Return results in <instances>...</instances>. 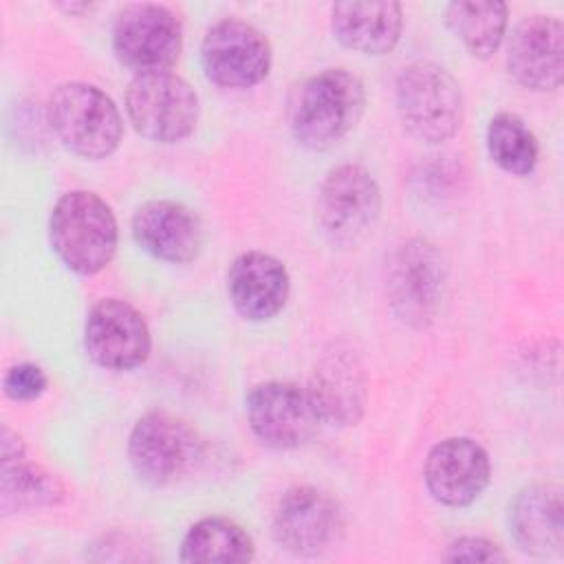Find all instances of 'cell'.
<instances>
[{
  "label": "cell",
  "instance_id": "obj_13",
  "mask_svg": "<svg viewBox=\"0 0 564 564\" xmlns=\"http://www.w3.org/2000/svg\"><path fill=\"white\" fill-rule=\"evenodd\" d=\"M150 330L143 315L123 300L97 302L84 324V348L88 357L115 372L141 366L150 355Z\"/></svg>",
  "mask_w": 564,
  "mask_h": 564
},
{
  "label": "cell",
  "instance_id": "obj_9",
  "mask_svg": "<svg viewBox=\"0 0 564 564\" xmlns=\"http://www.w3.org/2000/svg\"><path fill=\"white\" fill-rule=\"evenodd\" d=\"M181 20L161 4H128L112 24L117 59L137 75L167 70L181 55Z\"/></svg>",
  "mask_w": 564,
  "mask_h": 564
},
{
  "label": "cell",
  "instance_id": "obj_27",
  "mask_svg": "<svg viewBox=\"0 0 564 564\" xmlns=\"http://www.w3.org/2000/svg\"><path fill=\"white\" fill-rule=\"evenodd\" d=\"M59 7L66 9L68 13H77V11H88L90 9V4H73V2L70 4H59Z\"/></svg>",
  "mask_w": 564,
  "mask_h": 564
},
{
  "label": "cell",
  "instance_id": "obj_16",
  "mask_svg": "<svg viewBox=\"0 0 564 564\" xmlns=\"http://www.w3.org/2000/svg\"><path fill=\"white\" fill-rule=\"evenodd\" d=\"M507 68L529 90H555L564 70V26L553 15L520 20L509 40Z\"/></svg>",
  "mask_w": 564,
  "mask_h": 564
},
{
  "label": "cell",
  "instance_id": "obj_22",
  "mask_svg": "<svg viewBox=\"0 0 564 564\" xmlns=\"http://www.w3.org/2000/svg\"><path fill=\"white\" fill-rule=\"evenodd\" d=\"M253 551L251 535L238 522L220 516L198 520L181 542L183 562H249Z\"/></svg>",
  "mask_w": 564,
  "mask_h": 564
},
{
  "label": "cell",
  "instance_id": "obj_20",
  "mask_svg": "<svg viewBox=\"0 0 564 564\" xmlns=\"http://www.w3.org/2000/svg\"><path fill=\"white\" fill-rule=\"evenodd\" d=\"M0 507L4 513L53 507L64 498L59 478L26 456L18 434L2 427Z\"/></svg>",
  "mask_w": 564,
  "mask_h": 564
},
{
  "label": "cell",
  "instance_id": "obj_21",
  "mask_svg": "<svg viewBox=\"0 0 564 564\" xmlns=\"http://www.w3.org/2000/svg\"><path fill=\"white\" fill-rule=\"evenodd\" d=\"M330 26L346 48L383 55L401 37L403 11L399 2H337L330 11Z\"/></svg>",
  "mask_w": 564,
  "mask_h": 564
},
{
  "label": "cell",
  "instance_id": "obj_24",
  "mask_svg": "<svg viewBox=\"0 0 564 564\" xmlns=\"http://www.w3.org/2000/svg\"><path fill=\"white\" fill-rule=\"evenodd\" d=\"M487 150L494 163L513 176L531 174L538 163V141L513 112H498L489 119Z\"/></svg>",
  "mask_w": 564,
  "mask_h": 564
},
{
  "label": "cell",
  "instance_id": "obj_3",
  "mask_svg": "<svg viewBox=\"0 0 564 564\" xmlns=\"http://www.w3.org/2000/svg\"><path fill=\"white\" fill-rule=\"evenodd\" d=\"M394 99L401 123L419 141L443 143L463 123L460 84L434 62H412L401 68Z\"/></svg>",
  "mask_w": 564,
  "mask_h": 564
},
{
  "label": "cell",
  "instance_id": "obj_25",
  "mask_svg": "<svg viewBox=\"0 0 564 564\" xmlns=\"http://www.w3.org/2000/svg\"><path fill=\"white\" fill-rule=\"evenodd\" d=\"M48 386L44 370L37 364L22 361L7 370L4 375V392L15 401H33Z\"/></svg>",
  "mask_w": 564,
  "mask_h": 564
},
{
  "label": "cell",
  "instance_id": "obj_17",
  "mask_svg": "<svg viewBox=\"0 0 564 564\" xmlns=\"http://www.w3.org/2000/svg\"><path fill=\"white\" fill-rule=\"evenodd\" d=\"M132 236L150 256L183 264L198 256L203 229L192 209L174 200H148L132 216Z\"/></svg>",
  "mask_w": 564,
  "mask_h": 564
},
{
  "label": "cell",
  "instance_id": "obj_1",
  "mask_svg": "<svg viewBox=\"0 0 564 564\" xmlns=\"http://www.w3.org/2000/svg\"><path fill=\"white\" fill-rule=\"evenodd\" d=\"M366 88L346 68H324L304 79L289 106L295 141L308 150H326L341 141L361 119Z\"/></svg>",
  "mask_w": 564,
  "mask_h": 564
},
{
  "label": "cell",
  "instance_id": "obj_8",
  "mask_svg": "<svg viewBox=\"0 0 564 564\" xmlns=\"http://www.w3.org/2000/svg\"><path fill=\"white\" fill-rule=\"evenodd\" d=\"M447 262L443 251L425 240L412 238L392 253L388 264V297L397 317L414 328L427 326L443 297Z\"/></svg>",
  "mask_w": 564,
  "mask_h": 564
},
{
  "label": "cell",
  "instance_id": "obj_12",
  "mask_svg": "<svg viewBox=\"0 0 564 564\" xmlns=\"http://www.w3.org/2000/svg\"><path fill=\"white\" fill-rule=\"evenodd\" d=\"M344 531V513L326 491L297 485L286 489L273 513V535L280 546L295 555L328 551Z\"/></svg>",
  "mask_w": 564,
  "mask_h": 564
},
{
  "label": "cell",
  "instance_id": "obj_7",
  "mask_svg": "<svg viewBox=\"0 0 564 564\" xmlns=\"http://www.w3.org/2000/svg\"><path fill=\"white\" fill-rule=\"evenodd\" d=\"M381 212V192L372 174L344 163L333 167L317 194V223L335 247L359 245L375 227Z\"/></svg>",
  "mask_w": 564,
  "mask_h": 564
},
{
  "label": "cell",
  "instance_id": "obj_15",
  "mask_svg": "<svg viewBox=\"0 0 564 564\" xmlns=\"http://www.w3.org/2000/svg\"><path fill=\"white\" fill-rule=\"evenodd\" d=\"M489 454L467 436H452L436 443L423 467L430 496L445 507L471 505L489 485Z\"/></svg>",
  "mask_w": 564,
  "mask_h": 564
},
{
  "label": "cell",
  "instance_id": "obj_2",
  "mask_svg": "<svg viewBox=\"0 0 564 564\" xmlns=\"http://www.w3.org/2000/svg\"><path fill=\"white\" fill-rule=\"evenodd\" d=\"M48 236L57 258L79 275L106 269L117 251V220L110 205L93 192L73 189L57 198Z\"/></svg>",
  "mask_w": 564,
  "mask_h": 564
},
{
  "label": "cell",
  "instance_id": "obj_14",
  "mask_svg": "<svg viewBox=\"0 0 564 564\" xmlns=\"http://www.w3.org/2000/svg\"><path fill=\"white\" fill-rule=\"evenodd\" d=\"M306 390L324 423L357 425L366 410L368 379L352 346L337 341L326 348L311 372Z\"/></svg>",
  "mask_w": 564,
  "mask_h": 564
},
{
  "label": "cell",
  "instance_id": "obj_19",
  "mask_svg": "<svg viewBox=\"0 0 564 564\" xmlns=\"http://www.w3.org/2000/svg\"><path fill=\"white\" fill-rule=\"evenodd\" d=\"M562 511V489L553 482H535L518 491L509 507V527L518 546L538 557L560 555L564 544Z\"/></svg>",
  "mask_w": 564,
  "mask_h": 564
},
{
  "label": "cell",
  "instance_id": "obj_10",
  "mask_svg": "<svg viewBox=\"0 0 564 564\" xmlns=\"http://www.w3.org/2000/svg\"><path fill=\"white\" fill-rule=\"evenodd\" d=\"M247 421L256 438L271 449L308 443L322 419L306 388L291 381H264L247 394Z\"/></svg>",
  "mask_w": 564,
  "mask_h": 564
},
{
  "label": "cell",
  "instance_id": "obj_23",
  "mask_svg": "<svg viewBox=\"0 0 564 564\" xmlns=\"http://www.w3.org/2000/svg\"><path fill=\"white\" fill-rule=\"evenodd\" d=\"M445 20L469 55L487 59L507 31V4L498 0H460L447 4Z\"/></svg>",
  "mask_w": 564,
  "mask_h": 564
},
{
  "label": "cell",
  "instance_id": "obj_4",
  "mask_svg": "<svg viewBox=\"0 0 564 564\" xmlns=\"http://www.w3.org/2000/svg\"><path fill=\"white\" fill-rule=\"evenodd\" d=\"M46 115L57 139L84 159H104L119 148L121 115L115 101L93 84L68 82L57 86Z\"/></svg>",
  "mask_w": 564,
  "mask_h": 564
},
{
  "label": "cell",
  "instance_id": "obj_26",
  "mask_svg": "<svg viewBox=\"0 0 564 564\" xmlns=\"http://www.w3.org/2000/svg\"><path fill=\"white\" fill-rule=\"evenodd\" d=\"M445 560H452V562H505L507 555L496 542H491L487 538L465 535L449 544Z\"/></svg>",
  "mask_w": 564,
  "mask_h": 564
},
{
  "label": "cell",
  "instance_id": "obj_11",
  "mask_svg": "<svg viewBox=\"0 0 564 564\" xmlns=\"http://www.w3.org/2000/svg\"><path fill=\"white\" fill-rule=\"evenodd\" d=\"M200 59L207 79L223 88H251L271 68V44L253 24L225 18L203 37Z\"/></svg>",
  "mask_w": 564,
  "mask_h": 564
},
{
  "label": "cell",
  "instance_id": "obj_18",
  "mask_svg": "<svg viewBox=\"0 0 564 564\" xmlns=\"http://www.w3.org/2000/svg\"><path fill=\"white\" fill-rule=\"evenodd\" d=\"M291 282L284 264L264 253H240L227 271V293L238 315L262 322L278 315L289 300Z\"/></svg>",
  "mask_w": 564,
  "mask_h": 564
},
{
  "label": "cell",
  "instance_id": "obj_6",
  "mask_svg": "<svg viewBox=\"0 0 564 564\" xmlns=\"http://www.w3.org/2000/svg\"><path fill=\"white\" fill-rule=\"evenodd\" d=\"M126 112L134 130L156 143H176L198 121V95L170 70L134 75L126 90Z\"/></svg>",
  "mask_w": 564,
  "mask_h": 564
},
{
  "label": "cell",
  "instance_id": "obj_5",
  "mask_svg": "<svg viewBox=\"0 0 564 564\" xmlns=\"http://www.w3.org/2000/svg\"><path fill=\"white\" fill-rule=\"evenodd\" d=\"M203 449L200 434L165 410L143 414L128 438V458L134 474L154 487L189 476L200 463Z\"/></svg>",
  "mask_w": 564,
  "mask_h": 564
}]
</instances>
